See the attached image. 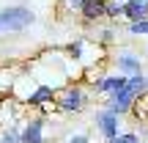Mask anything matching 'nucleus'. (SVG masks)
I'll return each mask as SVG.
<instances>
[{
	"instance_id": "10",
	"label": "nucleus",
	"mask_w": 148,
	"mask_h": 143,
	"mask_svg": "<svg viewBox=\"0 0 148 143\" xmlns=\"http://www.w3.org/2000/svg\"><path fill=\"white\" fill-rule=\"evenodd\" d=\"M118 69L126 72V74H140V61L132 58V55H121L118 58Z\"/></svg>"
},
{
	"instance_id": "17",
	"label": "nucleus",
	"mask_w": 148,
	"mask_h": 143,
	"mask_svg": "<svg viewBox=\"0 0 148 143\" xmlns=\"http://www.w3.org/2000/svg\"><path fill=\"white\" fill-rule=\"evenodd\" d=\"M118 3H126V0H118Z\"/></svg>"
},
{
	"instance_id": "8",
	"label": "nucleus",
	"mask_w": 148,
	"mask_h": 143,
	"mask_svg": "<svg viewBox=\"0 0 148 143\" xmlns=\"http://www.w3.org/2000/svg\"><path fill=\"white\" fill-rule=\"evenodd\" d=\"M123 85H126V77H121V74H118V77H107V80H101L96 88H99L101 94H115V91H121Z\"/></svg>"
},
{
	"instance_id": "18",
	"label": "nucleus",
	"mask_w": 148,
	"mask_h": 143,
	"mask_svg": "<svg viewBox=\"0 0 148 143\" xmlns=\"http://www.w3.org/2000/svg\"><path fill=\"white\" fill-rule=\"evenodd\" d=\"M132 143H137V140H132Z\"/></svg>"
},
{
	"instance_id": "9",
	"label": "nucleus",
	"mask_w": 148,
	"mask_h": 143,
	"mask_svg": "<svg viewBox=\"0 0 148 143\" xmlns=\"http://www.w3.org/2000/svg\"><path fill=\"white\" fill-rule=\"evenodd\" d=\"M52 88L55 85H38V88L27 96V102H30V105H44V102H49L52 99Z\"/></svg>"
},
{
	"instance_id": "12",
	"label": "nucleus",
	"mask_w": 148,
	"mask_h": 143,
	"mask_svg": "<svg viewBox=\"0 0 148 143\" xmlns=\"http://www.w3.org/2000/svg\"><path fill=\"white\" fill-rule=\"evenodd\" d=\"M3 143H22V129H16V127H8L3 132V138H0Z\"/></svg>"
},
{
	"instance_id": "7",
	"label": "nucleus",
	"mask_w": 148,
	"mask_h": 143,
	"mask_svg": "<svg viewBox=\"0 0 148 143\" xmlns=\"http://www.w3.org/2000/svg\"><path fill=\"white\" fill-rule=\"evenodd\" d=\"M44 132H41V121H30L22 129V143H41Z\"/></svg>"
},
{
	"instance_id": "1",
	"label": "nucleus",
	"mask_w": 148,
	"mask_h": 143,
	"mask_svg": "<svg viewBox=\"0 0 148 143\" xmlns=\"http://www.w3.org/2000/svg\"><path fill=\"white\" fill-rule=\"evenodd\" d=\"M33 11L25 8V6H11V8H3L0 11V30H8V33H16V30H25V28L33 25Z\"/></svg>"
},
{
	"instance_id": "16",
	"label": "nucleus",
	"mask_w": 148,
	"mask_h": 143,
	"mask_svg": "<svg viewBox=\"0 0 148 143\" xmlns=\"http://www.w3.org/2000/svg\"><path fill=\"white\" fill-rule=\"evenodd\" d=\"M69 143H88V138H85V135H74Z\"/></svg>"
},
{
	"instance_id": "4",
	"label": "nucleus",
	"mask_w": 148,
	"mask_h": 143,
	"mask_svg": "<svg viewBox=\"0 0 148 143\" xmlns=\"http://www.w3.org/2000/svg\"><path fill=\"white\" fill-rule=\"evenodd\" d=\"M58 105H60V110H66V113H77L79 107H82V91H79L77 85H74V88H66Z\"/></svg>"
},
{
	"instance_id": "3",
	"label": "nucleus",
	"mask_w": 148,
	"mask_h": 143,
	"mask_svg": "<svg viewBox=\"0 0 148 143\" xmlns=\"http://www.w3.org/2000/svg\"><path fill=\"white\" fill-rule=\"evenodd\" d=\"M96 124H99L101 135H104L107 140L118 138V113H112L110 107H107V110H101L99 116H96Z\"/></svg>"
},
{
	"instance_id": "19",
	"label": "nucleus",
	"mask_w": 148,
	"mask_h": 143,
	"mask_svg": "<svg viewBox=\"0 0 148 143\" xmlns=\"http://www.w3.org/2000/svg\"><path fill=\"white\" fill-rule=\"evenodd\" d=\"M0 143H3V140H0Z\"/></svg>"
},
{
	"instance_id": "11",
	"label": "nucleus",
	"mask_w": 148,
	"mask_h": 143,
	"mask_svg": "<svg viewBox=\"0 0 148 143\" xmlns=\"http://www.w3.org/2000/svg\"><path fill=\"white\" fill-rule=\"evenodd\" d=\"M123 14V3L118 0H104V17H121Z\"/></svg>"
},
{
	"instance_id": "14",
	"label": "nucleus",
	"mask_w": 148,
	"mask_h": 143,
	"mask_svg": "<svg viewBox=\"0 0 148 143\" xmlns=\"http://www.w3.org/2000/svg\"><path fill=\"white\" fill-rule=\"evenodd\" d=\"M82 3H85V0H63V6L69 11H79V8H82Z\"/></svg>"
},
{
	"instance_id": "5",
	"label": "nucleus",
	"mask_w": 148,
	"mask_h": 143,
	"mask_svg": "<svg viewBox=\"0 0 148 143\" xmlns=\"http://www.w3.org/2000/svg\"><path fill=\"white\" fill-rule=\"evenodd\" d=\"M123 17L132 19V22L145 19L148 17V0H126V3H123Z\"/></svg>"
},
{
	"instance_id": "13",
	"label": "nucleus",
	"mask_w": 148,
	"mask_h": 143,
	"mask_svg": "<svg viewBox=\"0 0 148 143\" xmlns=\"http://www.w3.org/2000/svg\"><path fill=\"white\" fill-rule=\"evenodd\" d=\"M129 33H134V36H137V33H148V17H145V19L132 22V25H129Z\"/></svg>"
},
{
	"instance_id": "15",
	"label": "nucleus",
	"mask_w": 148,
	"mask_h": 143,
	"mask_svg": "<svg viewBox=\"0 0 148 143\" xmlns=\"http://www.w3.org/2000/svg\"><path fill=\"white\" fill-rule=\"evenodd\" d=\"M134 140V135H118V138H112L110 143H132Z\"/></svg>"
},
{
	"instance_id": "2",
	"label": "nucleus",
	"mask_w": 148,
	"mask_h": 143,
	"mask_svg": "<svg viewBox=\"0 0 148 143\" xmlns=\"http://www.w3.org/2000/svg\"><path fill=\"white\" fill-rule=\"evenodd\" d=\"M112 96V105H110V110L112 113H123V110H129V107L134 105V99H137V91L132 88V85H123L121 91H115V94H110Z\"/></svg>"
},
{
	"instance_id": "6",
	"label": "nucleus",
	"mask_w": 148,
	"mask_h": 143,
	"mask_svg": "<svg viewBox=\"0 0 148 143\" xmlns=\"http://www.w3.org/2000/svg\"><path fill=\"white\" fill-rule=\"evenodd\" d=\"M79 11H82V17L88 22H93V19H99V17H104V0H85Z\"/></svg>"
}]
</instances>
